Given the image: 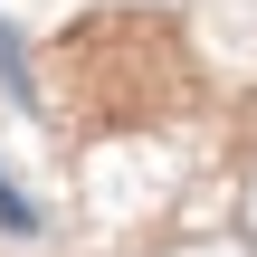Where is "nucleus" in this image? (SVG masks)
Wrapping results in <instances>:
<instances>
[{"instance_id":"1","label":"nucleus","mask_w":257,"mask_h":257,"mask_svg":"<svg viewBox=\"0 0 257 257\" xmlns=\"http://www.w3.org/2000/svg\"><path fill=\"white\" fill-rule=\"evenodd\" d=\"M0 229H38V210H29V200H19L10 181H0Z\"/></svg>"},{"instance_id":"2","label":"nucleus","mask_w":257,"mask_h":257,"mask_svg":"<svg viewBox=\"0 0 257 257\" xmlns=\"http://www.w3.org/2000/svg\"><path fill=\"white\" fill-rule=\"evenodd\" d=\"M172 257H257V248H172Z\"/></svg>"},{"instance_id":"3","label":"nucleus","mask_w":257,"mask_h":257,"mask_svg":"<svg viewBox=\"0 0 257 257\" xmlns=\"http://www.w3.org/2000/svg\"><path fill=\"white\" fill-rule=\"evenodd\" d=\"M248 248H257V172H248Z\"/></svg>"}]
</instances>
